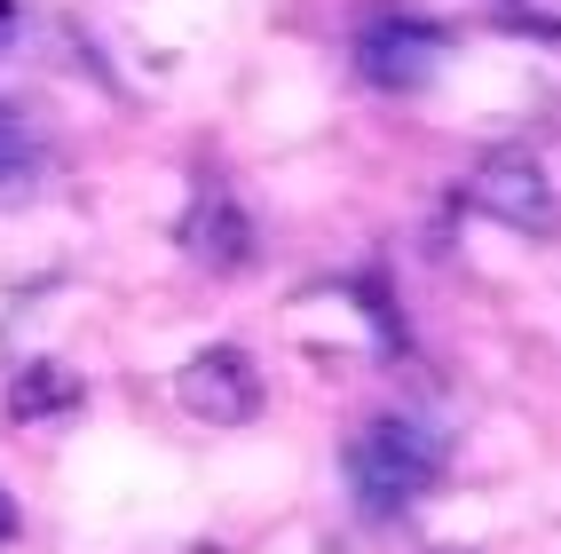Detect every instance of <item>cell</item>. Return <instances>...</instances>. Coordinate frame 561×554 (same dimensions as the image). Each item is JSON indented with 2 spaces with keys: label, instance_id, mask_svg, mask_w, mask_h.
Instances as JSON below:
<instances>
[{
  "label": "cell",
  "instance_id": "3",
  "mask_svg": "<svg viewBox=\"0 0 561 554\" xmlns=\"http://www.w3.org/2000/svg\"><path fill=\"white\" fill-rule=\"evenodd\" d=\"M435 64H443V32L435 24H420V16H371L364 32H356V71L371 88H396V95H411V88H427L435 80Z\"/></svg>",
  "mask_w": 561,
  "mask_h": 554
},
{
  "label": "cell",
  "instance_id": "4",
  "mask_svg": "<svg viewBox=\"0 0 561 554\" xmlns=\"http://www.w3.org/2000/svg\"><path fill=\"white\" fill-rule=\"evenodd\" d=\"M174 404L191 420H206V428H245L253 412H261V373H253V357H238V349H206V357H191L174 373Z\"/></svg>",
  "mask_w": 561,
  "mask_h": 554
},
{
  "label": "cell",
  "instance_id": "6",
  "mask_svg": "<svg viewBox=\"0 0 561 554\" xmlns=\"http://www.w3.org/2000/svg\"><path fill=\"white\" fill-rule=\"evenodd\" d=\"M80 404V381L64 373V364H24L9 381V412L16 420H48V412H71Z\"/></svg>",
  "mask_w": 561,
  "mask_h": 554
},
{
  "label": "cell",
  "instance_id": "8",
  "mask_svg": "<svg viewBox=\"0 0 561 554\" xmlns=\"http://www.w3.org/2000/svg\"><path fill=\"white\" fill-rule=\"evenodd\" d=\"M0 539H16V507L9 499H0Z\"/></svg>",
  "mask_w": 561,
  "mask_h": 554
},
{
  "label": "cell",
  "instance_id": "5",
  "mask_svg": "<svg viewBox=\"0 0 561 554\" xmlns=\"http://www.w3.org/2000/svg\"><path fill=\"white\" fill-rule=\"evenodd\" d=\"M182 246H191L198 262H221V270L245 262V222H238L230 191H206V199L191 206V222H182Z\"/></svg>",
  "mask_w": 561,
  "mask_h": 554
},
{
  "label": "cell",
  "instance_id": "1",
  "mask_svg": "<svg viewBox=\"0 0 561 554\" xmlns=\"http://www.w3.org/2000/svg\"><path fill=\"white\" fill-rule=\"evenodd\" d=\"M435 475H443V443H435L420 420H403V412L364 420L356 443H348V491H356L371 515L411 507V499L435 484Z\"/></svg>",
  "mask_w": 561,
  "mask_h": 554
},
{
  "label": "cell",
  "instance_id": "9",
  "mask_svg": "<svg viewBox=\"0 0 561 554\" xmlns=\"http://www.w3.org/2000/svg\"><path fill=\"white\" fill-rule=\"evenodd\" d=\"M9 24H16V0H0V41H9Z\"/></svg>",
  "mask_w": 561,
  "mask_h": 554
},
{
  "label": "cell",
  "instance_id": "7",
  "mask_svg": "<svg viewBox=\"0 0 561 554\" xmlns=\"http://www.w3.org/2000/svg\"><path fill=\"white\" fill-rule=\"evenodd\" d=\"M16 143H24V135H16V111H0V167L16 159Z\"/></svg>",
  "mask_w": 561,
  "mask_h": 554
},
{
  "label": "cell",
  "instance_id": "2",
  "mask_svg": "<svg viewBox=\"0 0 561 554\" xmlns=\"http://www.w3.org/2000/svg\"><path fill=\"white\" fill-rule=\"evenodd\" d=\"M467 206L506 222V230H553V182L530 151H482L474 174H467Z\"/></svg>",
  "mask_w": 561,
  "mask_h": 554
}]
</instances>
